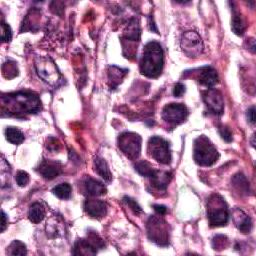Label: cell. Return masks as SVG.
Instances as JSON below:
<instances>
[{
	"mask_svg": "<svg viewBox=\"0 0 256 256\" xmlns=\"http://www.w3.org/2000/svg\"><path fill=\"white\" fill-rule=\"evenodd\" d=\"M233 219L236 227L243 233H249L252 229V220L243 211L236 209L233 213Z\"/></svg>",
	"mask_w": 256,
	"mask_h": 256,
	"instance_id": "2e32d148",
	"label": "cell"
},
{
	"mask_svg": "<svg viewBox=\"0 0 256 256\" xmlns=\"http://www.w3.org/2000/svg\"><path fill=\"white\" fill-rule=\"evenodd\" d=\"M84 188L86 193L89 196H101L106 193V187L105 185L96 179L91 177H87L84 181Z\"/></svg>",
	"mask_w": 256,
	"mask_h": 256,
	"instance_id": "e0dca14e",
	"label": "cell"
},
{
	"mask_svg": "<svg viewBox=\"0 0 256 256\" xmlns=\"http://www.w3.org/2000/svg\"><path fill=\"white\" fill-rule=\"evenodd\" d=\"M6 228V215L4 212H2V227H1V231H4Z\"/></svg>",
	"mask_w": 256,
	"mask_h": 256,
	"instance_id": "8d00e7d4",
	"label": "cell"
},
{
	"mask_svg": "<svg viewBox=\"0 0 256 256\" xmlns=\"http://www.w3.org/2000/svg\"><path fill=\"white\" fill-rule=\"evenodd\" d=\"M207 217L211 227L226 225L229 219V211L226 202L219 195H212L207 201Z\"/></svg>",
	"mask_w": 256,
	"mask_h": 256,
	"instance_id": "3957f363",
	"label": "cell"
},
{
	"mask_svg": "<svg viewBox=\"0 0 256 256\" xmlns=\"http://www.w3.org/2000/svg\"><path fill=\"white\" fill-rule=\"evenodd\" d=\"M148 152L157 162L161 164H169L171 161V153L169 143L159 136H153L148 142Z\"/></svg>",
	"mask_w": 256,
	"mask_h": 256,
	"instance_id": "8992f818",
	"label": "cell"
},
{
	"mask_svg": "<svg viewBox=\"0 0 256 256\" xmlns=\"http://www.w3.org/2000/svg\"><path fill=\"white\" fill-rule=\"evenodd\" d=\"M36 70L38 75L43 79V81L50 85H55L60 79V73L49 57H40L37 59Z\"/></svg>",
	"mask_w": 256,
	"mask_h": 256,
	"instance_id": "ba28073f",
	"label": "cell"
},
{
	"mask_svg": "<svg viewBox=\"0 0 256 256\" xmlns=\"http://www.w3.org/2000/svg\"><path fill=\"white\" fill-rule=\"evenodd\" d=\"M45 216V209L42 206L41 203L35 202L30 206V209L28 212V217L29 220L33 223H39L40 221L43 220Z\"/></svg>",
	"mask_w": 256,
	"mask_h": 256,
	"instance_id": "ffe728a7",
	"label": "cell"
},
{
	"mask_svg": "<svg viewBox=\"0 0 256 256\" xmlns=\"http://www.w3.org/2000/svg\"><path fill=\"white\" fill-rule=\"evenodd\" d=\"M212 245L215 250L225 249L228 246V238L224 235H216L212 240Z\"/></svg>",
	"mask_w": 256,
	"mask_h": 256,
	"instance_id": "83f0119b",
	"label": "cell"
},
{
	"mask_svg": "<svg viewBox=\"0 0 256 256\" xmlns=\"http://www.w3.org/2000/svg\"><path fill=\"white\" fill-rule=\"evenodd\" d=\"M118 145L120 150L130 159H136L141 150V138L133 132H124L119 135Z\"/></svg>",
	"mask_w": 256,
	"mask_h": 256,
	"instance_id": "52a82bcc",
	"label": "cell"
},
{
	"mask_svg": "<svg viewBox=\"0 0 256 256\" xmlns=\"http://www.w3.org/2000/svg\"><path fill=\"white\" fill-rule=\"evenodd\" d=\"M7 252L11 255H25L27 253L26 246L19 240H14V241L9 245Z\"/></svg>",
	"mask_w": 256,
	"mask_h": 256,
	"instance_id": "4316f807",
	"label": "cell"
},
{
	"mask_svg": "<svg viewBox=\"0 0 256 256\" xmlns=\"http://www.w3.org/2000/svg\"><path fill=\"white\" fill-rule=\"evenodd\" d=\"M84 210L94 218H102L107 211L106 204L101 200L87 199L84 203Z\"/></svg>",
	"mask_w": 256,
	"mask_h": 256,
	"instance_id": "5bb4252c",
	"label": "cell"
},
{
	"mask_svg": "<svg viewBox=\"0 0 256 256\" xmlns=\"http://www.w3.org/2000/svg\"><path fill=\"white\" fill-rule=\"evenodd\" d=\"M247 118H248V121L251 124H254L255 123V108H254V106L250 107L247 110Z\"/></svg>",
	"mask_w": 256,
	"mask_h": 256,
	"instance_id": "d590c367",
	"label": "cell"
},
{
	"mask_svg": "<svg viewBox=\"0 0 256 256\" xmlns=\"http://www.w3.org/2000/svg\"><path fill=\"white\" fill-rule=\"evenodd\" d=\"M15 180H16V182H17V184H18L19 186L24 187V186H26V185L28 184V182H29V175H28L27 172L20 170V171L17 172V174H16V176H15Z\"/></svg>",
	"mask_w": 256,
	"mask_h": 256,
	"instance_id": "f1b7e54d",
	"label": "cell"
},
{
	"mask_svg": "<svg viewBox=\"0 0 256 256\" xmlns=\"http://www.w3.org/2000/svg\"><path fill=\"white\" fill-rule=\"evenodd\" d=\"M181 48L189 57H197L203 49L202 40L194 31H187L182 35Z\"/></svg>",
	"mask_w": 256,
	"mask_h": 256,
	"instance_id": "30bf717a",
	"label": "cell"
},
{
	"mask_svg": "<svg viewBox=\"0 0 256 256\" xmlns=\"http://www.w3.org/2000/svg\"><path fill=\"white\" fill-rule=\"evenodd\" d=\"M148 237L159 246H167L169 244L168 224L158 216H151L147 222Z\"/></svg>",
	"mask_w": 256,
	"mask_h": 256,
	"instance_id": "5b68a950",
	"label": "cell"
},
{
	"mask_svg": "<svg viewBox=\"0 0 256 256\" xmlns=\"http://www.w3.org/2000/svg\"><path fill=\"white\" fill-rule=\"evenodd\" d=\"M185 92V85L182 83H177L174 85L173 88V95L175 97H181L183 93Z\"/></svg>",
	"mask_w": 256,
	"mask_h": 256,
	"instance_id": "836d02e7",
	"label": "cell"
},
{
	"mask_svg": "<svg viewBox=\"0 0 256 256\" xmlns=\"http://www.w3.org/2000/svg\"><path fill=\"white\" fill-rule=\"evenodd\" d=\"M219 133H220L221 137L225 141L230 142L232 140V133L227 126H224V125L220 126L219 127Z\"/></svg>",
	"mask_w": 256,
	"mask_h": 256,
	"instance_id": "1f68e13d",
	"label": "cell"
},
{
	"mask_svg": "<svg viewBox=\"0 0 256 256\" xmlns=\"http://www.w3.org/2000/svg\"><path fill=\"white\" fill-rule=\"evenodd\" d=\"M123 200L127 203L128 206L130 207V209L134 212V214H139V213L142 212L141 207L138 205V203H137L135 200L131 199L130 197H127V196H125V197L123 198Z\"/></svg>",
	"mask_w": 256,
	"mask_h": 256,
	"instance_id": "4dcf8cb0",
	"label": "cell"
},
{
	"mask_svg": "<svg viewBox=\"0 0 256 256\" xmlns=\"http://www.w3.org/2000/svg\"><path fill=\"white\" fill-rule=\"evenodd\" d=\"M197 81L203 86L211 88L218 81V76H217L216 70L209 66H205V67L200 68L197 74Z\"/></svg>",
	"mask_w": 256,
	"mask_h": 256,
	"instance_id": "9a60e30c",
	"label": "cell"
},
{
	"mask_svg": "<svg viewBox=\"0 0 256 256\" xmlns=\"http://www.w3.org/2000/svg\"><path fill=\"white\" fill-rule=\"evenodd\" d=\"M188 116V110L185 105L181 103L167 104L162 111V118L170 123L177 125L182 123Z\"/></svg>",
	"mask_w": 256,
	"mask_h": 256,
	"instance_id": "8fae6325",
	"label": "cell"
},
{
	"mask_svg": "<svg viewBox=\"0 0 256 256\" xmlns=\"http://www.w3.org/2000/svg\"><path fill=\"white\" fill-rule=\"evenodd\" d=\"M2 108L9 115L21 117L37 113L41 109V101L34 92L19 91L2 96Z\"/></svg>",
	"mask_w": 256,
	"mask_h": 256,
	"instance_id": "6da1fadb",
	"label": "cell"
},
{
	"mask_svg": "<svg viewBox=\"0 0 256 256\" xmlns=\"http://www.w3.org/2000/svg\"><path fill=\"white\" fill-rule=\"evenodd\" d=\"M232 184L234 187H236L237 191L241 192V193H247L248 192V182L245 178V176L243 174H237L233 177Z\"/></svg>",
	"mask_w": 256,
	"mask_h": 256,
	"instance_id": "484cf974",
	"label": "cell"
},
{
	"mask_svg": "<svg viewBox=\"0 0 256 256\" xmlns=\"http://www.w3.org/2000/svg\"><path fill=\"white\" fill-rule=\"evenodd\" d=\"M104 243L102 239L96 234L91 233L88 238L80 239L75 243L74 254H83V255H94L97 253V248H102Z\"/></svg>",
	"mask_w": 256,
	"mask_h": 256,
	"instance_id": "9c48e42d",
	"label": "cell"
},
{
	"mask_svg": "<svg viewBox=\"0 0 256 256\" xmlns=\"http://www.w3.org/2000/svg\"><path fill=\"white\" fill-rule=\"evenodd\" d=\"M38 172L43 178L47 180H52L62 172L60 163L51 160H43L38 167Z\"/></svg>",
	"mask_w": 256,
	"mask_h": 256,
	"instance_id": "4fadbf2b",
	"label": "cell"
},
{
	"mask_svg": "<svg viewBox=\"0 0 256 256\" xmlns=\"http://www.w3.org/2000/svg\"><path fill=\"white\" fill-rule=\"evenodd\" d=\"M71 186L68 183H60L53 188L52 192L60 199H68L71 196Z\"/></svg>",
	"mask_w": 256,
	"mask_h": 256,
	"instance_id": "cb8c5ba5",
	"label": "cell"
},
{
	"mask_svg": "<svg viewBox=\"0 0 256 256\" xmlns=\"http://www.w3.org/2000/svg\"><path fill=\"white\" fill-rule=\"evenodd\" d=\"M47 149L50 150V151H58L59 148H60V143L59 141L56 139V138H49L48 139V142H47Z\"/></svg>",
	"mask_w": 256,
	"mask_h": 256,
	"instance_id": "d6a6232c",
	"label": "cell"
},
{
	"mask_svg": "<svg viewBox=\"0 0 256 256\" xmlns=\"http://www.w3.org/2000/svg\"><path fill=\"white\" fill-rule=\"evenodd\" d=\"M1 38L3 42H9L11 40L12 37V32H11V28L8 24H6L5 22L1 23Z\"/></svg>",
	"mask_w": 256,
	"mask_h": 256,
	"instance_id": "f546056e",
	"label": "cell"
},
{
	"mask_svg": "<svg viewBox=\"0 0 256 256\" xmlns=\"http://www.w3.org/2000/svg\"><path fill=\"white\" fill-rule=\"evenodd\" d=\"M6 139L14 144V145H19L24 141V134L16 127H7L5 130Z\"/></svg>",
	"mask_w": 256,
	"mask_h": 256,
	"instance_id": "7402d4cb",
	"label": "cell"
},
{
	"mask_svg": "<svg viewBox=\"0 0 256 256\" xmlns=\"http://www.w3.org/2000/svg\"><path fill=\"white\" fill-rule=\"evenodd\" d=\"M164 64L162 47L158 42L151 41L144 46L140 60V71L147 77H157L161 74Z\"/></svg>",
	"mask_w": 256,
	"mask_h": 256,
	"instance_id": "7a4b0ae2",
	"label": "cell"
},
{
	"mask_svg": "<svg viewBox=\"0 0 256 256\" xmlns=\"http://www.w3.org/2000/svg\"><path fill=\"white\" fill-rule=\"evenodd\" d=\"M153 208H154L155 212L157 214H159V215H164V214L167 213V208L164 205H161V204H154L153 205Z\"/></svg>",
	"mask_w": 256,
	"mask_h": 256,
	"instance_id": "e575fe53",
	"label": "cell"
},
{
	"mask_svg": "<svg viewBox=\"0 0 256 256\" xmlns=\"http://www.w3.org/2000/svg\"><path fill=\"white\" fill-rule=\"evenodd\" d=\"M151 185L157 190H165L170 179L171 173L167 171H159L155 170L154 174L150 177Z\"/></svg>",
	"mask_w": 256,
	"mask_h": 256,
	"instance_id": "ac0fdd59",
	"label": "cell"
},
{
	"mask_svg": "<svg viewBox=\"0 0 256 256\" xmlns=\"http://www.w3.org/2000/svg\"><path fill=\"white\" fill-rule=\"evenodd\" d=\"M245 28H246V25H245V22L242 18V16L240 15L239 12L234 10L233 18H232V30H233V32L236 35L241 36L244 33Z\"/></svg>",
	"mask_w": 256,
	"mask_h": 256,
	"instance_id": "603a6c76",
	"label": "cell"
},
{
	"mask_svg": "<svg viewBox=\"0 0 256 256\" xmlns=\"http://www.w3.org/2000/svg\"><path fill=\"white\" fill-rule=\"evenodd\" d=\"M202 98L207 106L208 110H210L215 115H221L224 111V101L221 93L213 88H209L204 91Z\"/></svg>",
	"mask_w": 256,
	"mask_h": 256,
	"instance_id": "7c38bea8",
	"label": "cell"
},
{
	"mask_svg": "<svg viewBox=\"0 0 256 256\" xmlns=\"http://www.w3.org/2000/svg\"><path fill=\"white\" fill-rule=\"evenodd\" d=\"M127 73V70L121 69L116 66H110L108 68V79L111 83V87H116L124 77V75Z\"/></svg>",
	"mask_w": 256,
	"mask_h": 256,
	"instance_id": "44dd1931",
	"label": "cell"
},
{
	"mask_svg": "<svg viewBox=\"0 0 256 256\" xmlns=\"http://www.w3.org/2000/svg\"><path fill=\"white\" fill-rule=\"evenodd\" d=\"M219 157L213 143L206 136L198 137L194 142V160L200 166H211Z\"/></svg>",
	"mask_w": 256,
	"mask_h": 256,
	"instance_id": "277c9868",
	"label": "cell"
},
{
	"mask_svg": "<svg viewBox=\"0 0 256 256\" xmlns=\"http://www.w3.org/2000/svg\"><path fill=\"white\" fill-rule=\"evenodd\" d=\"M93 165H94V170L97 172L105 181L110 182L112 180V174L103 158L96 156L93 160Z\"/></svg>",
	"mask_w": 256,
	"mask_h": 256,
	"instance_id": "d6986e66",
	"label": "cell"
},
{
	"mask_svg": "<svg viewBox=\"0 0 256 256\" xmlns=\"http://www.w3.org/2000/svg\"><path fill=\"white\" fill-rule=\"evenodd\" d=\"M135 170L144 177H151V176L154 174L155 169L151 166V164L145 160H142V161H139L135 165Z\"/></svg>",
	"mask_w": 256,
	"mask_h": 256,
	"instance_id": "d4e9b609",
	"label": "cell"
}]
</instances>
